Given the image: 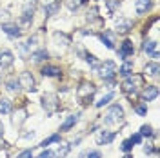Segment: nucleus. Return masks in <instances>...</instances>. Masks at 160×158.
<instances>
[{"label":"nucleus","instance_id":"obj_9","mask_svg":"<svg viewBox=\"0 0 160 158\" xmlns=\"http://www.w3.org/2000/svg\"><path fill=\"white\" fill-rule=\"evenodd\" d=\"M115 140V133L113 131H100L97 135V144L98 146H108Z\"/></svg>","mask_w":160,"mask_h":158},{"label":"nucleus","instance_id":"obj_10","mask_svg":"<svg viewBox=\"0 0 160 158\" xmlns=\"http://www.w3.org/2000/svg\"><path fill=\"white\" fill-rule=\"evenodd\" d=\"M135 53V47H133V44H131V40H124L122 42V47H120L118 51V55H120V58H128V57H131Z\"/></svg>","mask_w":160,"mask_h":158},{"label":"nucleus","instance_id":"obj_16","mask_svg":"<svg viewBox=\"0 0 160 158\" xmlns=\"http://www.w3.org/2000/svg\"><path fill=\"white\" fill-rule=\"evenodd\" d=\"M60 67H57V66H46L44 69H42V75L44 77H60Z\"/></svg>","mask_w":160,"mask_h":158},{"label":"nucleus","instance_id":"obj_21","mask_svg":"<svg viewBox=\"0 0 160 158\" xmlns=\"http://www.w3.org/2000/svg\"><path fill=\"white\" fill-rule=\"evenodd\" d=\"M142 47H144V51H146L148 55H153V53L157 51V42H155V40H148V42H144Z\"/></svg>","mask_w":160,"mask_h":158},{"label":"nucleus","instance_id":"obj_32","mask_svg":"<svg viewBox=\"0 0 160 158\" xmlns=\"http://www.w3.org/2000/svg\"><path fill=\"white\" fill-rule=\"evenodd\" d=\"M120 147H122L124 153H129L131 149H133V142H131V140H124V144H122Z\"/></svg>","mask_w":160,"mask_h":158},{"label":"nucleus","instance_id":"obj_15","mask_svg":"<svg viewBox=\"0 0 160 158\" xmlns=\"http://www.w3.org/2000/svg\"><path fill=\"white\" fill-rule=\"evenodd\" d=\"M100 38H102L104 44H106V47H108V49H113V47H115V37H113V33H111V31H104V33L100 35Z\"/></svg>","mask_w":160,"mask_h":158},{"label":"nucleus","instance_id":"obj_41","mask_svg":"<svg viewBox=\"0 0 160 158\" xmlns=\"http://www.w3.org/2000/svg\"><path fill=\"white\" fill-rule=\"evenodd\" d=\"M124 158H133V156H131V155H126V156H124Z\"/></svg>","mask_w":160,"mask_h":158},{"label":"nucleus","instance_id":"obj_14","mask_svg":"<svg viewBox=\"0 0 160 158\" xmlns=\"http://www.w3.org/2000/svg\"><path fill=\"white\" fill-rule=\"evenodd\" d=\"M78 118H80V113H75V115H69L68 116V120L62 124V127H60V131H69L77 122H78Z\"/></svg>","mask_w":160,"mask_h":158},{"label":"nucleus","instance_id":"obj_6","mask_svg":"<svg viewBox=\"0 0 160 158\" xmlns=\"http://www.w3.org/2000/svg\"><path fill=\"white\" fill-rule=\"evenodd\" d=\"M18 86L24 89H28V91H35V78H33V75L28 73V71H24V73H20L18 77Z\"/></svg>","mask_w":160,"mask_h":158},{"label":"nucleus","instance_id":"obj_4","mask_svg":"<svg viewBox=\"0 0 160 158\" xmlns=\"http://www.w3.org/2000/svg\"><path fill=\"white\" fill-rule=\"evenodd\" d=\"M97 69H98L100 78L104 80V82H111V80L115 78V75H117V64L113 60H106L104 64H98Z\"/></svg>","mask_w":160,"mask_h":158},{"label":"nucleus","instance_id":"obj_11","mask_svg":"<svg viewBox=\"0 0 160 158\" xmlns=\"http://www.w3.org/2000/svg\"><path fill=\"white\" fill-rule=\"evenodd\" d=\"M158 96V87L157 86H148V87L142 91V98L146 100V102H151V100H155Z\"/></svg>","mask_w":160,"mask_h":158},{"label":"nucleus","instance_id":"obj_18","mask_svg":"<svg viewBox=\"0 0 160 158\" xmlns=\"http://www.w3.org/2000/svg\"><path fill=\"white\" fill-rule=\"evenodd\" d=\"M144 73L149 75V77H157V75H158V64H157V62H149V64L144 67Z\"/></svg>","mask_w":160,"mask_h":158},{"label":"nucleus","instance_id":"obj_38","mask_svg":"<svg viewBox=\"0 0 160 158\" xmlns=\"http://www.w3.org/2000/svg\"><path fill=\"white\" fill-rule=\"evenodd\" d=\"M153 151H158V149H153L151 146H146V147H144V153H146V155H151Z\"/></svg>","mask_w":160,"mask_h":158},{"label":"nucleus","instance_id":"obj_33","mask_svg":"<svg viewBox=\"0 0 160 158\" xmlns=\"http://www.w3.org/2000/svg\"><path fill=\"white\" fill-rule=\"evenodd\" d=\"M135 111H137V113H138L140 116H144V115H146V113H148V109L144 107V106H135Z\"/></svg>","mask_w":160,"mask_h":158},{"label":"nucleus","instance_id":"obj_27","mask_svg":"<svg viewBox=\"0 0 160 158\" xmlns=\"http://www.w3.org/2000/svg\"><path fill=\"white\" fill-rule=\"evenodd\" d=\"M57 142H60V135H53V136H49L48 140H44V142L40 144V147H48L49 144H57Z\"/></svg>","mask_w":160,"mask_h":158},{"label":"nucleus","instance_id":"obj_13","mask_svg":"<svg viewBox=\"0 0 160 158\" xmlns=\"http://www.w3.org/2000/svg\"><path fill=\"white\" fill-rule=\"evenodd\" d=\"M13 53L11 51H2L0 53V67H9L13 64Z\"/></svg>","mask_w":160,"mask_h":158},{"label":"nucleus","instance_id":"obj_28","mask_svg":"<svg viewBox=\"0 0 160 158\" xmlns=\"http://www.w3.org/2000/svg\"><path fill=\"white\" fill-rule=\"evenodd\" d=\"M106 4H108L109 13H115V11L120 7V0H106Z\"/></svg>","mask_w":160,"mask_h":158},{"label":"nucleus","instance_id":"obj_31","mask_svg":"<svg viewBox=\"0 0 160 158\" xmlns=\"http://www.w3.org/2000/svg\"><path fill=\"white\" fill-rule=\"evenodd\" d=\"M153 135V129L149 126H142L140 127V136H151Z\"/></svg>","mask_w":160,"mask_h":158},{"label":"nucleus","instance_id":"obj_40","mask_svg":"<svg viewBox=\"0 0 160 158\" xmlns=\"http://www.w3.org/2000/svg\"><path fill=\"white\" fill-rule=\"evenodd\" d=\"M0 135H4V126L0 124Z\"/></svg>","mask_w":160,"mask_h":158},{"label":"nucleus","instance_id":"obj_22","mask_svg":"<svg viewBox=\"0 0 160 158\" xmlns=\"http://www.w3.org/2000/svg\"><path fill=\"white\" fill-rule=\"evenodd\" d=\"M48 57H49V53H48L46 49H40V51H37V53L31 55V58L35 60V62H42V60H46Z\"/></svg>","mask_w":160,"mask_h":158},{"label":"nucleus","instance_id":"obj_37","mask_svg":"<svg viewBox=\"0 0 160 158\" xmlns=\"http://www.w3.org/2000/svg\"><path fill=\"white\" fill-rule=\"evenodd\" d=\"M88 158H100V153L98 151H91V153H88Z\"/></svg>","mask_w":160,"mask_h":158},{"label":"nucleus","instance_id":"obj_25","mask_svg":"<svg viewBox=\"0 0 160 158\" xmlns=\"http://www.w3.org/2000/svg\"><path fill=\"white\" fill-rule=\"evenodd\" d=\"M69 149H71V146H62V147H58L55 153H53V155H55V158H58V156L64 158L68 153H69Z\"/></svg>","mask_w":160,"mask_h":158},{"label":"nucleus","instance_id":"obj_26","mask_svg":"<svg viewBox=\"0 0 160 158\" xmlns=\"http://www.w3.org/2000/svg\"><path fill=\"white\" fill-rule=\"evenodd\" d=\"M6 87L9 89V91H17V89L20 87V86H18V80L15 78V77H13V78H8V82H6Z\"/></svg>","mask_w":160,"mask_h":158},{"label":"nucleus","instance_id":"obj_36","mask_svg":"<svg viewBox=\"0 0 160 158\" xmlns=\"http://www.w3.org/2000/svg\"><path fill=\"white\" fill-rule=\"evenodd\" d=\"M18 158H33V153L31 151H24V153H20Z\"/></svg>","mask_w":160,"mask_h":158},{"label":"nucleus","instance_id":"obj_34","mask_svg":"<svg viewBox=\"0 0 160 158\" xmlns=\"http://www.w3.org/2000/svg\"><path fill=\"white\" fill-rule=\"evenodd\" d=\"M129 140L133 142V144H140V142H142V136H140V133H137V135H133Z\"/></svg>","mask_w":160,"mask_h":158},{"label":"nucleus","instance_id":"obj_3","mask_svg":"<svg viewBox=\"0 0 160 158\" xmlns=\"http://www.w3.org/2000/svg\"><path fill=\"white\" fill-rule=\"evenodd\" d=\"M104 122H106L108 126H122V124H124V109L120 107L118 104L111 106L109 111L106 113Z\"/></svg>","mask_w":160,"mask_h":158},{"label":"nucleus","instance_id":"obj_2","mask_svg":"<svg viewBox=\"0 0 160 158\" xmlns=\"http://www.w3.org/2000/svg\"><path fill=\"white\" fill-rule=\"evenodd\" d=\"M95 91H97L95 84L84 80V82H80L78 89H77V98H78V102L82 104V106H88V104H91V100H93Z\"/></svg>","mask_w":160,"mask_h":158},{"label":"nucleus","instance_id":"obj_24","mask_svg":"<svg viewBox=\"0 0 160 158\" xmlns=\"http://www.w3.org/2000/svg\"><path fill=\"white\" fill-rule=\"evenodd\" d=\"M58 7H60V2H57V4H51V6H46V7H44V11H46V17L55 15V13L58 11Z\"/></svg>","mask_w":160,"mask_h":158},{"label":"nucleus","instance_id":"obj_5","mask_svg":"<svg viewBox=\"0 0 160 158\" xmlns=\"http://www.w3.org/2000/svg\"><path fill=\"white\" fill-rule=\"evenodd\" d=\"M42 107L46 109L48 115H55V113L60 109L58 96H57L55 93H46V95L42 96Z\"/></svg>","mask_w":160,"mask_h":158},{"label":"nucleus","instance_id":"obj_39","mask_svg":"<svg viewBox=\"0 0 160 158\" xmlns=\"http://www.w3.org/2000/svg\"><path fill=\"white\" fill-rule=\"evenodd\" d=\"M42 2H44V7H46V6H51V4H57L60 0H42Z\"/></svg>","mask_w":160,"mask_h":158},{"label":"nucleus","instance_id":"obj_30","mask_svg":"<svg viewBox=\"0 0 160 158\" xmlns=\"http://www.w3.org/2000/svg\"><path fill=\"white\" fill-rule=\"evenodd\" d=\"M86 62H88V64H91L93 67H98V60L95 58L93 55H89V53H86Z\"/></svg>","mask_w":160,"mask_h":158},{"label":"nucleus","instance_id":"obj_12","mask_svg":"<svg viewBox=\"0 0 160 158\" xmlns=\"http://www.w3.org/2000/svg\"><path fill=\"white\" fill-rule=\"evenodd\" d=\"M2 29L6 35H9V37H20L22 35V29H20L17 24H2Z\"/></svg>","mask_w":160,"mask_h":158},{"label":"nucleus","instance_id":"obj_29","mask_svg":"<svg viewBox=\"0 0 160 158\" xmlns=\"http://www.w3.org/2000/svg\"><path fill=\"white\" fill-rule=\"evenodd\" d=\"M113 96H115L113 93H109V95H106V96H102V98H100V102H97V107H102V106H106V104H108L109 100H113Z\"/></svg>","mask_w":160,"mask_h":158},{"label":"nucleus","instance_id":"obj_7","mask_svg":"<svg viewBox=\"0 0 160 158\" xmlns=\"http://www.w3.org/2000/svg\"><path fill=\"white\" fill-rule=\"evenodd\" d=\"M131 27H133V22L129 18H124V17H118L117 18V31L122 33V35H126V33H129Z\"/></svg>","mask_w":160,"mask_h":158},{"label":"nucleus","instance_id":"obj_20","mask_svg":"<svg viewBox=\"0 0 160 158\" xmlns=\"http://www.w3.org/2000/svg\"><path fill=\"white\" fill-rule=\"evenodd\" d=\"M13 106H11V102L8 98H0V113L2 115H9Z\"/></svg>","mask_w":160,"mask_h":158},{"label":"nucleus","instance_id":"obj_19","mask_svg":"<svg viewBox=\"0 0 160 158\" xmlns=\"http://www.w3.org/2000/svg\"><path fill=\"white\" fill-rule=\"evenodd\" d=\"M26 115H28V113H26V109H18V111L15 113V116H13V124H15V126H20L24 120L28 118Z\"/></svg>","mask_w":160,"mask_h":158},{"label":"nucleus","instance_id":"obj_8","mask_svg":"<svg viewBox=\"0 0 160 158\" xmlns=\"http://www.w3.org/2000/svg\"><path fill=\"white\" fill-rule=\"evenodd\" d=\"M33 13H35V6L28 4V6L24 7V11H22V17H20V24H22V26H29L31 20H33Z\"/></svg>","mask_w":160,"mask_h":158},{"label":"nucleus","instance_id":"obj_17","mask_svg":"<svg viewBox=\"0 0 160 158\" xmlns=\"http://www.w3.org/2000/svg\"><path fill=\"white\" fill-rule=\"evenodd\" d=\"M135 7H137V13H146V11L151 7V0H137V4H135Z\"/></svg>","mask_w":160,"mask_h":158},{"label":"nucleus","instance_id":"obj_35","mask_svg":"<svg viewBox=\"0 0 160 158\" xmlns=\"http://www.w3.org/2000/svg\"><path fill=\"white\" fill-rule=\"evenodd\" d=\"M38 158H55V155H53V151H48V149H46Z\"/></svg>","mask_w":160,"mask_h":158},{"label":"nucleus","instance_id":"obj_23","mask_svg":"<svg viewBox=\"0 0 160 158\" xmlns=\"http://www.w3.org/2000/svg\"><path fill=\"white\" fill-rule=\"evenodd\" d=\"M131 71H133V64H131V62H124V64H122V67L118 69V73L122 75V77H129Z\"/></svg>","mask_w":160,"mask_h":158},{"label":"nucleus","instance_id":"obj_1","mask_svg":"<svg viewBox=\"0 0 160 158\" xmlns=\"http://www.w3.org/2000/svg\"><path fill=\"white\" fill-rule=\"evenodd\" d=\"M140 87H144V77L142 75H133V77L129 75V77H126L124 84H122L124 93H128L131 98L137 96V93H138Z\"/></svg>","mask_w":160,"mask_h":158}]
</instances>
